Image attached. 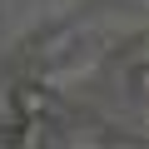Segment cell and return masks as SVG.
<instances>
[{
  "label": "cell",
  "instance_id": "cell-1",
  "mask_svg": "<svg viewBox=\"0 0 149 149\" xmlns=\"http://www.w3.org/2000/svg\"><path fill=\"white\" fill-rule=\"evenodd\" d=\"M10 104H15V114H20V119H50V109H55L50 90H45V85H30V80L10 90Z\"/></svg>",
  "mask_w": 149,
  "mask_h": 149
}]
</instances>
